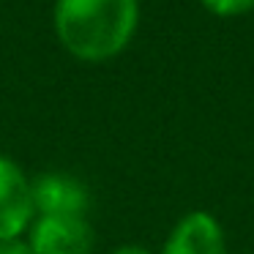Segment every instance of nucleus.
Returning a JSON list of instances; mask_svg holds the SVG:
<instances>
[{"mask_svg": "<svg viewBox=\"0 0 254 254\" xmlns=\"http://www.w3.org/2000/svg\"><path fill=\"white\" fill-rule=\"evenodd\" d=\"M112 254H153V252L145 246H137V243H126V246H118Z\"/></svg>", "mask_w": 254, "mask_h": 254, "instance_id": "nucleus-8", "label": "nucleus"}, {"mask_svg": "<svg viewBox=\"0 0 254 254\" xmlns=\"http://www.w3.org/2000/svg\"><path fill=\"white\" fill-rule=\"evenodd\" d=\"M36 216H88L90 189L68 172H41L30 181Z\"/></svg>", "mask_w": 254, "mask_h": 254, "instance_id": "nucleus-4", "label": "nucleus"}, {"mask_svg": "<svg viewBox=\"0 0 254 254\" xmlns=\"http://www.w3.org/2000/svg\"><path fill=\"white\" fill-rule=\"evenodd\" d=\"M0 254H36L33 246L22 238H11V241H3L0 243Z\"/></svg>", "mask_w": 254, "mask_h": 254, "instance_id": "nucleus-7", "label": "nucleus"}, {"mask_svg": "<svg viewBox=\"0 0 254 254\" xmlns=\"http://www.w3.org/2000/svg\"><path fill=\"white\" fill-rule=\"evenodd\" d=\"M199 3L216 17H241L254 8V0H199Z\"/></svg>", "mask_w": 254, "mask_h": 254, "instance_id": "nucleus-6", "label": "nucleus"}, {"mask_svg": "<svg viewBox=\"0 0 254 254\" xmlns=\"http://www.w3.org/2000/svg\"><path fill=\"white\" fill-rule=\"evenodd\" d=\"M224 230L205 210L186 213L167 235L161 254H224Z\"/></svg>", "mask_w": 254, "mask_h": 254, "instance_id": "nucleus-5", "label": "nucleus"}, {"mask_svg": "<svg viewBox=\"0 0 254 254\" xmlns=\"http://www.w3.org/2000/svg\"><path fill=\"white\" fill-rule=\"evenodd\" d=\"M139 25V0H55L52 28L61 47L79 63L118 58Z\"/></svg>", "mask_w": 254, "mask_h": 254, "instance_id": "nucleus-1", "label": "nucleus"}, {"mask_svg": "<svg viewBox=\"0 0 254 254\" xmlns=\"http://www.w3.org/2000/svg\"><path fill=\"white\" fill-rule=\"evenodd\" d=\"M28 243L36 254H90L96 235L88 216H36Z\"/></svg>", "mask_w": 254, "mask_h": 254, "instance_id": "nucleus-3", "label": "nucleus"}, {"mask_svg": "<svg viewBox=\"0 0 254 254\" xmlns=\"http://www.w3.org/2000/svg\"><path fill=\"white\" fill-rule=\"evenodd\" d=\"M36 219L30 178L14 159L0 153V243L22 238Z\"/></svg>", "mask_w": 254, "mask_h": 254, "instance_id": "nucleus-2", "label": "nucleus"}]
</instances>
